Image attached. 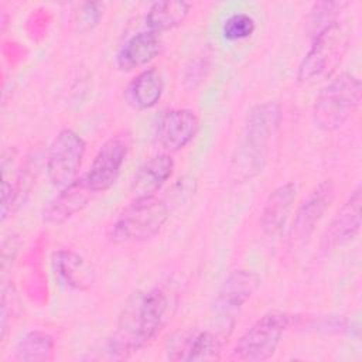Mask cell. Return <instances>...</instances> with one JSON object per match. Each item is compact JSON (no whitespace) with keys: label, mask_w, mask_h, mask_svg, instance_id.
Listing matches in <instances>:
<instances>
[{"label":"cell","mask_w":362,"mask_h":362,"mask_svg":"<svg viewBox=\"0 0 362 362\" xmlns=\"http://www.w3.org/2000/svg\"><path fill=\"white\" fill-rule=\"evenodd\" d=\"M33 174L28 167L18 168L14 175L3 174L1 182V221L4 222L24 202L25 195L31 189Z\"/></svg>","instance_id":"obj_21"},{"label":"cell","mask_w":362,"mask_h":362,"mask_svg":"<svg viewBox=\"0 0 362 362\" xmlns=\"http://www.w3.org/2000/svg\"><path fill=\"white\" fill-rule=\"evenodd\" d=\"M362 96L361 81L348 72L335 76L317 95L313 116L317 126L332 132L341 127L358 109Z\"/></svg>","instance_id":"obj_3"},{"label":"cell","mask_w":362,"mask_h":362,"mask_svg":"<svg viewBox=\"0 0 362 362\" xmlns=\"http://www.w3.org/2000/svg\"><path fill=\"white\" fill-rule=\"evenodd\" d=\"M191 4L184 0L156 1L150 6L146 14L148 30L161 33L178 27L187 18Z\"/></svg>","instance_id":"obj_20"},{"label":"cell","mask_w":362,"mask_h":362,"mask_svg":"<svg viewBox=\"0 0 362 362\" xmlns=\"http://www.w3.org/2000/svg\"><path fill=\"white\" fill-rule=\"evenodd\" d=\"M86 144L72 129L61 130L49 146L47 156V175L57 188H64L74 182L82 165Z\"/></svg>","instance_id":"obj_7"},{"label":"cell","mask_w":362,"mask_h":362,"mask_svg":"<svg viewBox=\"0 0 362 362\" xmlns=\"http://www.w3.org/2000/svg\"><path fill=\"white\" fill-rule=\"evenodd\" d=\"M346 45V37L339 21L325 27L313 37V45L298 65L297 81L311 82L334 68Z\"/></svg>","instance_id":"obj_6"},{"label":"cell","mask_w":362,"mask_h":362,"mask_svg":"<svg viewBox=\"0 0 362 362\" xmlns=\"http://www.w3.org/2000/svg\"><path fill=\"white\" fill-rule=\"evenodd\" d=\"M164 90V81L161 74L148 68L137 74L127 85L124 90V98L130 106L139 110H146L160 100Z\"/></svg>","instance_id":"obj_19"},{"label":"cell","mask_w":362,"mask_h":362,"mask_svg":"<svg viewBox=\"0 0 362 362\" xmlns=\"http://www.w3.org/2000/svg\"><path fill=\"white\" fill-rule=\"evenodd\" d=\"M173 170L174 161L167 153H161L146 160L139 167L132 181L130 192L133 199H146L154 197V194L171 177Z\"/></svg>","instance_id":"obj_14"},{"label":"cell","mask_w":362,"mask_h":362,"mask_svg":"<svg viewBox=\"0 0 362 362\" xmlns=\"http://www.w3.org/2000/svg\"><path fill=\"white\" fill-rule=\"evenodd\" d=\"M297 188L293 182H287L274 188L267 197L262 216L260 226L267 236H276L281 232L286 221L291 212L293 204L296 201Z\"/></svg>","instance_id":"obj_16"},{"label":"cell","mask_w":362,"mask_h":362,"mask_svg":"<svg viewBox=\"0 0 362 362\" xmlns=\"http://www.w3.org/2000/svg\"><path fill=\"white\" fill-rule=\"evenodd\" d=\"M288 325V314L277 311L264 314L238 339L230 358L245 362H262L270 359Z\"/></svg>","instance_id":"obj_5"},{"label":"cell","mask_w":362,"mask_h":362,"mask_svg":"<svg viewBox=\"0 0 362 362\" xmlns=\"http://www.w3.org/2000/svg\"><path fill=\"white\" fill-rule=\"evenodd\" d=\"M160 33L146 30L132 35L116 54V66L120 71H133L151 62L161 49Z\"/></svg>","instance_id":"obj_15"},{"label":"cell","mask_w":362,"mask_h":362,"mask_svg":"<svg viewBox=\"0 0 362 362\" xmlns=\"http://www.w3.org/2000/svg\"><path fill=\"white\" fill-rule=\"evenodd\" d=\"M222 338L212 331H201L177 342L168 351L171 361H215L222 352Z\"/></svg>","instance_id":"obj_17"},{"label":"cell","mask_w":362,"mask_h":362,"mask_svg":"<svg viewBox=\"0 0 362 362\" xmlns=\"http://www.w3.org/2000/svg\"><path fill=\"white\" fill-rule=\"evenodd\" d=\"M95 192L89 187L85 177L76 178L48 202L42 211V219L47 223L59 225L81 212L90 201Z\"/></svg>","instance_id":"obj_11"},{"label":"cell","mask_w":362,"mask_h":362,"mask_svg":"<svg viewBox=\"0 0 362 362\" xmlns=\"http://www.w3.org/2000/svg\"><path fill=\"white\" fill-rule=\"evenodd\" d=\"M52 264L59 279L74 290H88L95 281L90 264L72 250H58L52 256Z\"/></svg>","instance_id":"obj_18"},{"label":"cell","mask_w":362,"mask_h":362,"mask_svg":"<svg viewBox=\"0 0 362 362\" xmlns=\"http://www.w3.org/2000/svg\"><path fill=\"white\" fill-rule=\"evenodd\" d=\"M346 3L339 1H320L315 3L311 8L308 24H310V33L314 37L317 33L324 30L325 27L334 24L338 21V14L345 7Z\"/></svg>","instance_id":"obj_23"},{"label":"cell","mask_w":362,"mask_h":362,"mask_svg":"<svg viewBox=\"0 0 362 362\" xmlns=\"http://www.w3.org/2000/svg\"><path fill=\"white\" fill-rule=\"evenodd\" d=\"M170 300L161 288L133 296L124 305L109 344L113 358L123 359L148 345L167 322Z\"/></svg>","instance_id":"obj_1"},{"label":"cell","mask_w":362,"mask_h":362,"mask_svg":"<svg viewBox=\"0 0 362 362\" xmlns=\"http://www.w3.org/2000/svg\"><path fill=\"white\" fill-rule=\"evenodd\" d=\"M54 338L44 331L27 332L16 346V359L24 362H47L54 358Z\"/></svg>","instance_id":"obj_22"},{"label":"cell","mask_w":362,"mask_h":362,"mask_svg":"<svg viewBox=\"0 0 362 362\" xmlns=\"http://www.w3.org/2000/svg\"><path fill=\"white\" fill-rule=\"evenodd\" d=\"M170 216L168 204L154 197L133 199L112 226V239L120 243L141 242L160 232Z\"/></svg>","instance_id":"obj_4"},{"label":"cell","mask_w":362,"mask_h":362,"mask_svg":"<svg viewBox=\"0 0 362 362\" xmlns=\"http://www.w3.org/2000/svg\"><path fill=\"white\" fill-rule=\"evenodd\" d=\"M362 188L356 185L349 198L338 209L322 239L325 247H335L355 239L361 229Z\"/></svg>","instance_id":"obj_12"},{"label":"cell","mask_w":362,"mask_h":362,"mask_svg":"<svg viewBox=\"0 0 362 362\" xmlns=\"http://www.w3.org/2000/svg\"><path fill=\"white\" fill-rule=\"evenodd\" d=\"M18 238L11 235L3 242L1 249V273H7V264H11L18 252Z\"/></svg>","instance_id":"obj_26"},{"label":"cell","mask_w":362,"mask_h":362,"mask_svg":"<svg viewBox=\"0 0 362 362\" xmlns=\"http://www.w3.org/2000/svg\"><path fill=\"white\" fill-rule=\"evenodd\" d=\"M280 120V105L272 100L259 103L249 110L229 167V175L235 182L247 181L262 171L267 157L269 140Z\"/></svg>","instance_id":"obj_2"},{"label":"cell","mask_w":362,"mask_h":362,"mask_svg":"<svg viewBox=\"0 0 362 362\" xmlns=\"http://www.w3.org/2000/svg\"><path fill=\"white\" fill-rule=\"evenodd\" d=\"M102 17V8L99 3H82L79 11H76L75 23L79 31L92 30Z\"/></svg>","instance_id":"obj_25"},{"label":"cell","mask_w":362,"mask_h":362,"mask_svg":"<svg viewBox=\"0 0 362 362\" xmlns=\"http://www.w3.org/2000/svg\"><path fill=\"white\" fill-rule=\"evenodd\" d=\"M198 117L189 109L164 112L156 126V140L167 151L184 148L197 134Z\"/></svg>","instance_id":"obj_9"},{"label":"cell","mask_w":362,"mask_h":362,"mask_svg":"<svg viewBox=\"0 0 362 362\" xmlns=\"http://www.w3.org/2000/svg\"><path fill=\"white\" fill-rule=\"evenodd\" d=\"M256 30V23L246 13H235L222 24V35L228 41H240L249 38Z\"/></svg>","instance_id":"obj_24"},{"label":"cell","mask_w":362,"mask_h":362,"mask_svg":"<svg viewBox=\"0 0 362 362\" xmlns=\"http://www.w3.org/2000/svg\"><path fill=\"white\" fill-rule=\"evenodd\" d=\"M260 279L256 273L246 269L232 272L222 283L215 298V310L219 314L238 311L256 291Z\"/></svg>","instance_id":"obj_13"},{"label":"cell","mask_w":362,"mask_h":362,"mask_svg":"<svg viewBox=\"0 0 362 362\" xmlns=\"http://www.w3.org/2000/svg\"><path fill=\"white\" fill-rule=\"evenodd\" d=\"M334 197V184L331 180H324L310 192L307 199L298 208L293 225H291V240H305L317 223L328 209Z\"/></svg>","instance_id":"obj_10"},{"label":"cell","mask_w":362,"mask_h":362,"mask_svg":"<svg viewBox=\"0 0 362 362\" xmlns=\"http://www.w3.org/2000/svg\"><path fill=\"white\" fill-rule=\"evenodd\" d=\"M129 146L127 134L112 136L100 146L85 175L93 192H103L115 184L126 160Z\"/></svg>","instance_id":"obj_8"}]
</instances>
